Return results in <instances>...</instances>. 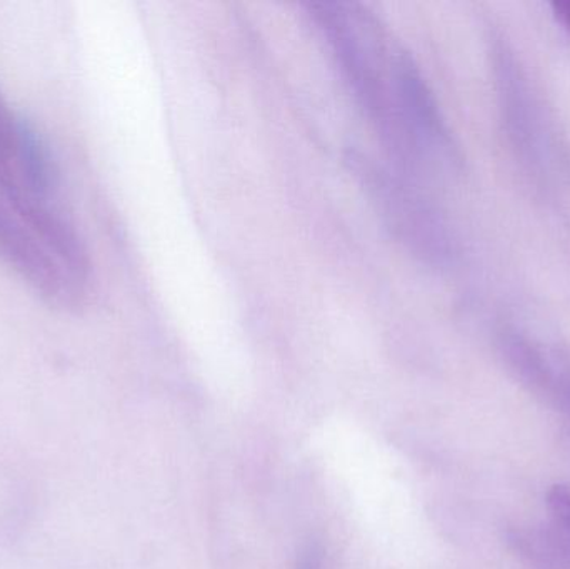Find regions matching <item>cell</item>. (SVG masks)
<instances>
[{"label": "cell", "mask_w": 570, "mask_h": 569, "mask_svg": "<svg viewBox=\"0 0 570 569\" xmlns=\"http://www.w3.org/2000/svg\"><path fill=\"white\" fill-rule=\"evenodd\" d=\"M355 102L389 153L412 173L452 166L454 143L417 63L394 32L361 3H308Z\"/></svg>", "instance_id": "1"}, {"label": "cell", "mask_w": 570, "mask_h": 569, "mask_svg": "<svg viewBox=\"0 0 570 569\" xmlns=\"http://www.w3.org/2000/svg\"><path fill=\"white\" fill-rule=\"evenodd\" d=\"M358 164V173L364 177L365 186L372 190V199L377 203L382 216L387 219L397 237L415 253L438 259L448 253V241L441 233V224L434 219L425 200L414 193L411 186L392 176L391 170L368 166L364 157H352Z\"/></svg>", "instance_id": "2"}, {"label": "cell", "mask_w": 570, "mask_h": 569, "mask_svg": "<svg viewBox=\"0 0 570 569\" xmlns=\"http://www.w3.org/2000/svg\"><path fill=\"white\" fill-rule=\"evenodd\" d=\"M552 9H554L556 19L561 23L562 29L570 33V0L569 2H554Z\"/></svg>", "instance_id": "3"}]
</instances>
